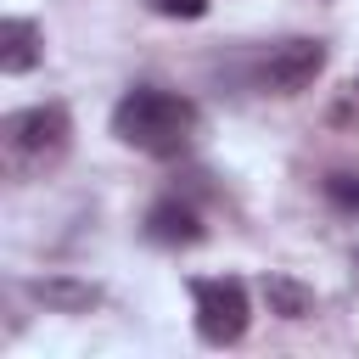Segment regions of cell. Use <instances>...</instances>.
Here are the masks:
<instances>
[{
    "label": "cell",
    "instance_id": "1",
    "mask_svg": "<svg viewBox=\"0 0 359 359\" xmlns=\"http://www.w3.org/2000/svg\"><path fill=\"white\" fill-rule=\"evenodd\" d=\"M112 135L146 157H180L196 135V101L180 90H157V84H135L118 95L112 107Z\"/></svg>",
    "mask_w": 359,
    "mask_h": 359
},
{
    "label": "cell",
    "instance_id": "2",
    "mask_svg": "<svg viewBox=\"0 0 359 359\" xmlns=\"http://www.w3.org/2000/svg\"><path fill=\"white\" fill-rule=\"evenodd\" d=\"M67 146H73V118L56 101L0 118V163L11 180H39L45 168H56L67 157Z\"/></svg>",
    "mask_w": 359,
    "mask_h": 359
},
{
    "label": "cell",
    "instance_id": "3",
    "mask_svg": "<svg viewBox=\"0 0 359 359\" xmlns=\"http://www.w3.org/2000/svg\"><path fill=\"white\" fill-rule=\"evenodd\" d=\"M191 303H196V337L208 348H230L247 337V320H252V297L236 275H202L191 280Z\"/></svg>",
    "mask_w": 359,
    "mask_h": 359
},
{
    "label": "cell",
    "instance_id": "4",
    "mask_svg": "<svg viewBox=\"0 0 359 359\" xmlns=\"http://www.w3.org/2000/svg\"><path fill=\"white\" fill-rule=\"evenodd\" d=\"M320 67H325V39H280L264 56V84L275 95H297L320 79Z\"/></svg>",
    "mask_w": 359,
    "mask_h": 359
},
{
    "label": "cell",
    "instance_id": "5",
    "mask_svg": "<svg viewBox=\"0 0 359 359\" xmlns=\"http://www.w3.org/2000/svg\"><path fill=\"white\" fill-rule=\"evenodd\" d=\"M146 241H157V247H196L208 230H202V213L185 202V196H163V202H151L146 208Z\"/></svg>",
    "mask_w": 359,
    "mask_h": 359
},
{
    "label": "cell",
    "instance_id": "6",
    "mask_svg": "<svg viewBox=\"0 0 359 359\" xmlns=\"http://www.w3.org/2000/svg\"><path fill=\"white\" fill-rule=\"evenodd\" d=\"M39 309H50V314H90L95 303H101V286L95 280H79V275H39V280H28L22 286Z\"/></svg>",
    "mask_w": 359,
    "mask_h": 359
},
{
    "label": "cell",
    "instance_id": "7",
    "mask_svg": "<svg viewBox=\"0 0 359 359\" xmlns=\"http://www.w3.org/2000/svg\"><path fill=\"white\" fill-rule=\"evenodd\" d=\"M45 56V39H39V28L28 22V17H6L0 22V73H28L34 62Z\"/></svg>",
    "mask_w": 359,
    "mask_h": 359
},
{
    "label": "cell",
    "instance_id": "8",
    "mask_svg": "<svg viewBox=\"0 0 359 359\" xmlns=\"http://www.w3.org/2000/svg\"><path fill=\"white\" fill-rule=\"evenodd\" d=\"M258 292H264L269 314H280V320H309V314H314V286H303L297 275H280V269H269Z\"/></svg>",
    "mask_w": 359,
    "mask_h": 359
},
{
    "label": "cell",
    "instance_id": "9",
    "mask_svg": "<svg viewBox=\"0 0 359 359\" xmlns=\"http://www.w3.org/2000/svg\"><path fill=\"white\" fill-rule=\"evenodd\" d=\"M325 202H331L337 213H353V219H359V174H348V168L325 174Z\"/></svg>",
    "mask_w": 359,
    "mask_h": 359
},
{
    "label": "cell",
    "instance_id": "10",
    "mask_svg": "<svg viewBox=\"0 0 359 359\" xmlns=\"http://www.w3.org/2000/svg\"><path fill=\"white\" fill-rule=\"evenodd\" d=\"M146 6H151L157 17H185V22L208 11V0H146Z\"/></svg>",
    "mask_w": 359,
    "mask_h": 359
}]
</instances>
